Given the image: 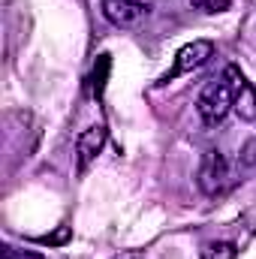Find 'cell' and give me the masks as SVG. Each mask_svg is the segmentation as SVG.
<instances>
[{"label":"cell","mask_w":256,"mask_h":259,"mask_svg":"<svg viewBox=\"0 0 256 259\" xmlns=\"http://www.w3.org/2000/svg\"><path fill=\"white\" fill-rule=\"evenodd\" d=\"M241 81H244L241 69L235 64H229L220 75H214V78L199 91V97H196V112H199V118H202L208 127L220 124V121L235 109V94H238Z\"/></svg>","instance_id":"cell-1"},{"label":"cell","mask_w":256,"mask_h":259,"mask_svg":"<svg viewBox=\"0 0 256 259\" xmlns=\"http://www.w3.org/2000/svg\"><path fill=\"white\" fill-rule=\"evenodd\" d=\"M196 184L205 196H220L229 187V163L220 151H205L199 172H196Z\"/></svg>","instance_id":"cell-2"},{"label":"cell","mask_w":256,"mask_h":259,"mask_svg":"<svg viewBox=\"0 0 256 259\" xmlns=\"http://www.w3.org/2000/svg\"><path fill=\"white\" fill-rule=\"evenodd\" d=\"M211 58H214V42H211V39H193V42H187L184 49H178L175 64H172V69L160 78V84H169L172 78L187 75V72H193V69L205 66Z\"/></svg>","instance_id":"cell-3"},{"label":"cell","mask_w":256,"mask_h":259,"mask_svg":"<svg viewBox=\"0 0 256 259\" xmlns=\"http://www.w3.org/2000/svg\"><path fill=\"white\" fill-rule=\"evenodd\" d=\"M100 12L109 24L127 30V27L142 24L151 15V6L145 0H100Z\"/></svg>","instance_id":"cell-4"},{"label":"cell","mask_w":256,"mask_h":259,"mask_svg":"<svg viewBox=\"0 0 256 259\" xmlns=\"http://www.w3.org/2000/svg\"><path fill=\"white\" fill-rule=\"evenodd\" d=\"M106 145V127L97 124V127H88L78 139H75V160H78V172H88V166L97 160V154L103 151Z\"/></svg>","instance_id":"cell-5"},{"label":"cell","mask_w":256,"mask_h":259,"mask_svg":"<svg viewBox=\"0 0 256 259\" xmlns=\"http://www.w3.org/2000/svg\"><path fill=\"white\" fill-rule=\"evenodd\" d=\"M235 112L241 121H256V88L244 78L238 94H235Z\"/></svg>","instance_id":"cell-6"},{"label":"cell","mask_w":256,"mask_h":259,"mask_svg":"<svg viewBox=\"0 0 256 259\" xmlns=\"http://www.w3.org/2000/svg\"><path fill=\"white\" fill-rule=\"evenodd\" d=\"M109 72H112V58L109 55H97V64H94V72H91V91H94V97L106 94Z\"/></svg>","instance_id":"cell-7"},{"label":"cell","mask_w":256,"mask_h":259,"mask_svg":"<svg viewBox=\"0 0 256 259\" xmlns=\"http://www.w3.org/2000/svg\"><path fill=\"white\" fill-rule=\"evenodd\" d=\"M235 244L232 241H211V244H205V250H202V259H235Z\"/></svg>","instance_id":"cell-8"},{"label":"cell","mask_w":256,"mask_h":259,"mask_svg":"<svg viewBox=\"0 0 256 259\" xmlns=\"http://www.w3.org/2000/svg\"><path fill=\"white\" fill-rule=\"evenodd\" d=\"M229 6H232V0H196V9H202V12H208V15L226 12Z\"/></svg>","instance_id":"cell-9"},{"label":"cell","mask_w":256,"mask_h":259,"mask_svg":"<svg viewBox=\"0 0 256 259\" xmlns=\"http://www.w3.org/2000/svg\"><path fill=\"white\" fill-rule=\"evenodd\" d=\"M0 259H42V256L33 253V250H18V247H12V244H3Z\"/></svg>","instance_id":"cell-10"}]
</instances>
